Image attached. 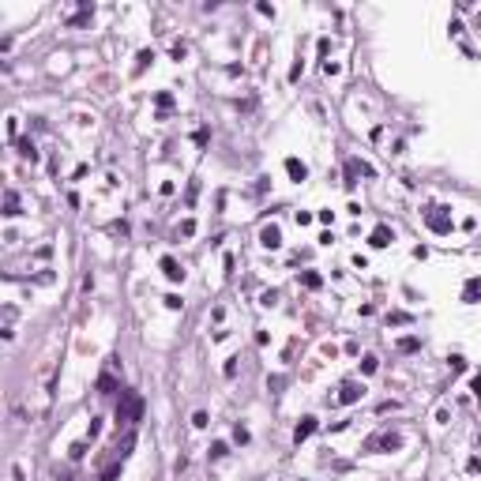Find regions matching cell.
<instances>
[{
    "mask_svg": "<svg viewBox=\"0 0 481 481\" xmlns=\"http://www.w3.org/2000/svg\"><path fill=\"white\" fill-rule=\"evenodd\" d=\"M139 417H143V398L139 395H124L120 398V406H117V421H139Z\"/></svg>",
    "mask_w": 481,
    "mask_h": 481,
    "instance_id": "1",
    "label": "cell"
},
{
    "mask_svg": "<svg viewBox=\"0 0 481 481\" xmlns=\"http://www.w3.org/2000/svg\"><path fill=\"white\" fill-rule=\"evenodd\" d=\"M376 448L395 451V448H402V436H398V432H384V436H372V440H369V451H376Z\"/></svg>",
    "mask_w": 481,
    "mask_h": 481,
    "instance_id": "2",
    "label": "cell"
},
{
    "mask_svg": "<svg viewBox=\"0 0 481 481\" xmlns=\"http://www.w3.org/2000/svg\"><path fill=\"white\" fill-rule=\"evenodd\" d=\"M429 226L436 229V233H451V218H448V211H444V207H436V211L429 214Z\"/></svg>",
    "mask_w": 481,
    "mask_h": 481,
    "instance_id": "3",
    "label": "cell"
},
{
    "mask_svg": "<svg viewBox=\"0 0 481 481\" xmlns=\"http://www.w3.org/2000/svg\"><path fill=\"white\" fill-rule=\"evenodd\" d=\"M260 245H263V248H279V245H282L279 226H263V229H260Z\"/></svg>",
    "mask_w": 481,
    "mask_h": 481,
    "instance_id": "4",
    "label": "cell"
},
{
    "mask_svg": "<svg viewBox=\"0 0 481 481\" xmlns=\"http://www.w3.org/2000/svg\"><path fill=\"white\" fill-rule=\"evenodd\" d=\"M162 271H166V279H173V282H181L185 279V267H181L173 256H162Z\"/></svg>",
    "mask_w": 481,
    "mask_h": 481,
    "instance_id": "5",
    "label": "cell"
},
{
    "mask_svg": "<svg viewBox=\"0 0 481 481\" xmlns=\"http://www.w3.org/2000/svg\"><path fill=\"white\" fill-rule=\"evenodd\" d=\"M361 395H365V387H361V384H342V395H338V402H342V406H350V402H357Z\"/></svg>",
    "mask_w": 481,
    "mask_h": 481,
    "instance_id": "6",
    "label": "cell"
},
{
    "mask_svg": "<svg viewBox=\"0 0 481 481\" xmlns=\"http://www.w3.org/2000/svg\"><path fill=\"white\" fill-rule=\"evenodd\" d=\"M286 173H289V177L297 181V185H301V181L308 177V169H304V162H297V158H286Z\"/></svg>",
    "mask_w": 481,
    "mask_h": 481,
    "instance_id": "7",
    "label": "cell"
},
{
    "mask_svg": "<svg viewBox=\"0 0 481 481\" xmlns=\"http://www.w3.org/2000/svg\"><path fill=\"white\" fill-rule=\"evenodd\" d=\"M312 432H316V417H304V421H301V425H297V432H293V440H297V444H301V440H308V436H312Z\"/></svg>",
    "mask_w": 481,
    "mask_h": 481,
    "instance_id": "8",
    "label": "cell"
},
{
    "mask_svg": "<svg viewBox=\"0 0 481 481\" xmlns=\"http://www.w3.org/2000/svg\"><path fill=\"white\" fill-rule=\"evenodd\" d=\"M384 245H391V229L387 226H376V229H372V248H384Z\"/></svg>",
    "mask_w": 481,
    "mask_h": 481,
    "instance_id": "9",
    "label": "cell"
},
{
    "mask_svg": "<svg viewBox=\"0 0 481 481\" xmlns=\"http://www.w3.org/2000/svg\"><path fill=\"white\" fill-rule=\"evenodd\" d=\"M4 214H8V218H11V214H19V195L11 192V188L4 192Z\"/></svg>",
    "mask_w": 481,
    "mask_h": 481,
    "instance_id": "10",
    "label": "cell"
},
{
    "mask_svg": "<svg viewBox=\"0 0 481 481\" xmlns=\"http://www.w3.org/2000/svg\"><path fill=\"white\" fill-rule=\"evenodd\" d=\"M301 282H304L308 289H320V286H323V279L316 275V271H304V275H301Z\"/></svg>",
    "mask_w": 481,
    "mask_h": 481,
    "instance_id": "11",
    "label": "cell"
},
{
    "mask_svg": "<svg viewBox=\"0 0 481 481\" xmlns=\"http://www.w3.org/2000/svg\"><path fill=\"white\" fill-rule=\"evenodd\" d=\"M19 154H23V158H30V162H38V151H34L30 139H19Z\"/></svg>",
    "mask_w": 481,
    "mask_h": 481,
    "instance_id": "12",
    "label": "cell"
},
{
    "mask_svg": "<svg viewBox=\"0 0 481 481\" xmlns=\"http://www.w3.org/2000/svg\"><path fill=\"white\" fill-rule=\"evenodd\" d=\"M98 391H101V395H113V391H117V380H113V376H101V380H98Z\"/></svg>",
    "mask_w": 481,
    "mask_h": 481,
    "instance_id": "13",
    "label": "cell"
},
{
    "mask_svg": "<svg viewBox=\"0 0 481 481\" xmlns=\"http://www.w3.org/2000/svg\"><path fill=\"white\" fill-rule=\"evenodd\" d=\"M192 233H195V218H185L177 226V237H192Z\"/></svg>",
    "mask_w": 481,
    "mask_h": 481,
    "instance_id": "14",
    "label": "cell"
},
{
    "mask_svg": "<svg viewBox=\"0 0 481 481\" xmlns=\"http://www.w3.org/2000/svg\"><path fill=\"white\" fill-rule=\"evenodd\" d=\"M478 293H481V279H470L466 282V301H474Z\"/></svg>",
    "mask_w": 481,
    "mask_h": 481,
    "instance_id": "15",
    "label": "cell"
},
{
    "mask_svg": "<svg viewBox=\"0 0 481 481\" xmlns=\"http://www.w3.org/2000/svg\"><path fill=\"white\" fill-rule=\"evenodd\" d=\"M417 346H421V342H417L414 335H410V338H402V342H398V350H402V354H414Z\"/></svg>",
    "mask_w": 481,
    "mask_h": 481,
    "instance_id": "16",
    "label": "cell"
},
{
    "mask_svg": "<svg viewBox=\"0 0 481 481\" xmlns=\"http://www.w3.org/2000/svg\"><path fill=\"white\" fill-rule=\"evenodd\" d=\"M151 60H154V53H151V49H143V53H139V60H135V72H143Z\"/></svg>",
    "mask_w": 481,
    "mask_h": 481,
    "instance_id": "17",
    "label": "cell"
},
{
    "mask_svg": "<svg viewBox=\"0 0 481 481\" xmlns=\"http://www.w3.org/2000/svg\"><path fill=\"white\" fill-rule=\"evenodd\" d=\"M192 425H195V429H207V425H211V417L203 414V410H195V414H192Z\"/></svg>",
    "mask_w": 481,
    "mask_h": 481,
    "instance_id": "18",
    "label": "cell"
},
{
    "mask_svg": "<svg viewBox=\"0 0 481 481\" xmlns=\"http://www.w3.org/2000/svg\"><path fill=\"white\" fill-rule=\"evenodd\" d=\"M72 459H83L87 455V440H79V444H72V451H68Z\"/></svg>",
    "mask_w": 481,
    "mask_h": 481,
    "instance_id": "19",
    "label": "cell"
},
{
    "mask_svg": "<svg viewBox=\"0 0 481 481\" xmlns=\"http://www.w3.org/2000/svg\"><path fill=\"white\" fill-rule=\"evenodd\" d=\"M233 440H237V444H248L252 436H248V429H245V425H237V429H233Z\"/></svg>",
    "mask_w": 481,
    "mask_h": 481,
    "instance_id": "20",
    "label": "cell"
},
{
    "mask_svg": "<svg viewBox=\"0 0 481 481\" xmlns=\"http://www.w3.org/2000/svg\"><path fill=\"white\" fill-rule=\"evenodd\" d=\"M154 101H158V109H169V105H173V94H166V91H162Z\"/></svg>",
    "mask_w": 481,
    "mask_h": 481,
    "instance_id": "21",
    "label": "cell"
},
{
    "mask_svg": "<svg viewBox=\"0 0 481 481\" xmlns=\"http://www.w3.org/2000/svg\"><path fill=\"white\" fill-rule=\"evenodd\" d=\"M226 451H229V448H226V444H222V440H218V444H211V459H222V455H226Z\"/></svg>",
    "mask_w": 481,
    "mask_h": 481,
    "instance_id": "22",
    "label": "cell"
},
{
    "mask_svg": "<svg viewBox=\"0 0 481 481\" xmlns=\"http://www.w3.org/2000/svg\"><path fill=\"white\" fill-rule=\"evenodd\" d=\"M361 372H376V357H372V354L361 361Z\"/></svg>",
    "mask_w": 481,
    "mask_h": 481,
    "instance_id": "23",
    "label": "cell"
},
{
    "mask_svg": "<svg viewBox=\"0 0 481 481\" xmlns=\"http://www.w3.org/2000/svg\"><path fill=\"white\" fill-rule=\"evenodd\" d=\"M117 474H120V466H109V470L101 474V481H117Z\"/></svg>",
    "mask_w": 481,
    "mask_h": 481,
    "instance_id": "24",
    "label": "cell"
},
{
    "mask_svg": "<svg viewBox=\"0 0 481 481\" xmlns=\"http://www.w3.org/2000/svg\"><path fill=\"white\" fill-rule=\"evenodd\" d=\"M11 481H26V474H23V466H19V463L11 466Z\"/></svg>",
    "mask_w": 481,
    "mask_h": 481,
    "instance_id": "25",
    "label": "cell"
},
{
    "mask_svg": "<svg viewBox=\"0 0 481 481\" xmlns=\"http://www.w3.org/2000/svg\"><path fill=\"white\" fill-rule=\"evenodd\" d=\"M470 387H474V395L481 398V372H478V376H474V380H470Z\"/></svg>",
    "mask_w": 481,
    "mask_h": 481,
    "instance_id": "26",
    "label": "cell"
},
{
    "mask_svg": "<svg viewBox=\"0 0 481 481\" xmlns=\"http://www.w3.org/2000/svg\"><path fill=\"white\" fill-rule=\"evenodd\" d=\"M478 448H481V436H478Z\"/></svg>",
    "mask_w": 481,
    "mask_h": 481,
    "instance_id": "27",
    "label": "cell"
}]
</instances>
